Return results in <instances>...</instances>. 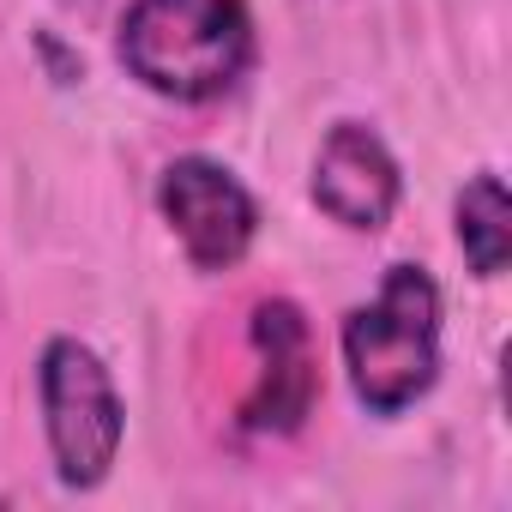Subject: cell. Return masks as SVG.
Returning <instances> with one entry per match:
<instances>
[{
	"mask_svg": "<svg viewBox=\"0 0 512 512\" xmlns=\"http://www.w3.org/2000/svg\"><path fill=\"white\" fill-rule=\"evenodd\" d=\"M452 217H458V247H464L470 272L476 278H500L506 260H512V199H506V181L494 169L470 175L458 205H452Z\"/></svg>",
	"mask_w": 512,
	"mask_h": 512,
	"instance_id": "cell-7",
	"label": "cell"
},
{
	"mask_svg": "<svg viewBox=\"0 0 512 512\" xmlns=\"http://www.w3.org/2000/svg\"><path fill=\"white\" fill-rule=\"evenodd\" d=\"M43 428H49V458L67 488H97L127 434V404L103 368V356L79 338H49L43 344Z\"/></svg>",
	"mask_w": 512,
	"mask_h": 512,
	"instance_id": "cell-3",
	"label": "cell"
},
{
	"mask_svg": "<svg viewBox=\"0 0 512 512\" xmlns=\"http://www.w3.org/2000/svg\"><path fill=\"white\" fill-rule=\"evenodd\" d=\"M338 344H344L350 392L374 416H398L416 398H428L440 374V284L428 278V266L410 260L386 266L380 296L344 314Z\"/></svg>",
	"mask_w": 512,
	"mask_h": 512,
	"instance_id": "cell-2",
	"label": "cell"
},
{
	"mask_svg": "<svg viewBox=\"0 0 512 512\" xmlns=\"http://www.w3.org/2000/svg\"><path fill=\"white\" fill-rule=\"evenodd\" d=\"M253 356H260V374H253V392L241 398V428L247 434H296L314 404H320V350H314V326L296 302L272 296L253 308Z\"/></svg>",
	"mask_w": 512,
	"mask_h": 512,
	"instance_id": "cell-5",
	"label": "cell"
},
{
	"mask_svg": "<svg viewBox=\"0 0 512 512\" xmlns=\"http://www.w3.org/2000/svg\"><path fill=\"white\" fill-rule=\"evenodd\" d=\"M157 211L175 229L181 253L199 272H229L247 260L260 235V205L253 193L211 157H175L157 181Z\"/></svg>",
	"mask_w": 512,
	"mask_h": 512,
	"instance_id": "cell-4",
	"label": "cell"
},
{
	"mask_svg": "<svg viewBox=\"0 0 512 512\" xmlns=\"http://www.w3.org/2000/svg\"><path fill=\"white\" fill-rule=\"evenodd\" d=\"M115 55L145 91L211 103L253 67V19L241 0H133Z\"/></svg>",
	"mask_w": 512,
	"mask_h": 512,
	"instance_id": "cell-1",
	"label": "cell"
},
{
	"mask_svg": "<svg viewBox=\"0 0 512 512\" xmlns=\"http://www.w3.org/2000/svg\"><path fill=\"white\" fill-rule=\"evenodd\" d=\"M404 199V175H398V157L386 151V139L362 121H332V133L320 139V157H314V205L356 229V235H374L392 223Z\"/></svg>",
	"mask_w": 512,
	"mask_h": 512,
	"instance_id": "cell-6",
	"label": "cell"
}]
</instances>
